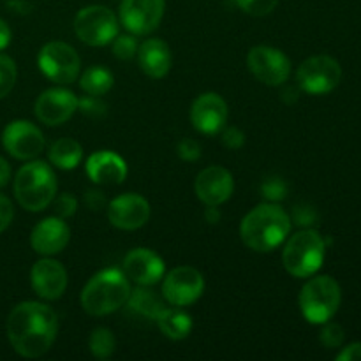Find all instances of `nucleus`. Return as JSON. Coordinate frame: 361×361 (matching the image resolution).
<instances>
[{"label":"nucleus","instance_id":"obj_19","mask_svg":"<svg viewBox=\"0 0 361 361\" xmlns=\"http://www.w3.org/2000/svg\"><path fill=\"white\" fill-rule=\"evenodd\" d=\"M30 282L35 295L44 300H56L67 288V271L59 261L41 259L32 267Z\"/></svg>","mask_w":361,"mask_h":361},{"label":"nucleus","instance_id":"obj_35","mask_svg":"<svg viewBox=\"0 0 361 361\" xmlns=\"http://www.w3.org/2000/svg\"><path fill=\"white\" fill-rule=\"evenodd\" d=\"M263 196H267L268 200L279 201L286 197V185L281 178H271L267 180L263 183Z\"/></svg>","mask_w":361,"mask_h":361},{"label":"nucleus","instance_id":"obj_8","mask_svg":"<svg viewBox=\"0 0 361 361\" xmlns=\"http://www.w3.org/2000/svg\"><path fill=\"white\" fill-rule=\"evenodd\" d=\"M37 63L42 74L55 83H73L80 76L81 59L76 49L67 42L53 41L42 46Z\"/></svg>","mask_w":361,"mask_h":361},{"label":"nucleus","instance_id":"obj_37","mask_svg":"<svg viewBox=\"0 0 361 361\" xmlns=\"http://www.w3.org/2000/svg\"><path fill=\"white\" fill-rule=\"evenodd\" d=\"M78 108H80L81 111L87 113V115H92V116H99L101 113H104V104L95 101V95H90V99H83V101L78 102Z\"/></svg>","mask_w":361,"mask_h":361},{"label":"nucleus","instance_id":"obj_10","mask_svg":"<svg viewBox=\"0 0 361 361\" xmlns=\"http://www.w3.org/2000/svg\"><path fill=\"white\" fill-rule=\"evenodd\" d=\"M247 67L257 81L270 87L286 83L291 74V62L288 56L271 46H256L247 55Z\"/></svg>","mask_w":361,"mask_h":361},{"label":"nucleus","instance_id":"obj_24","mask_svg":"<svg viewBox=\"0 0 361 361\" xmlns=\"http://www.w3.org/2000/svg\"><path fill=\"white\" fill-rule=\"evenodd\" d=\"M127 305H129V309L133 310V312H136L137 316L152 321L157 319L159 314L166 309L161 296L155 295L152 289H148V286H141L136 291H130Z\"/></svg>","mask_w":361,"mask_h":361},{"label":"nucleus","instance_id":"obj_9","mask_svg":"<svg viewBox=\"0 0 361 361\" xmlns=\"http://www.w3.org/2000/svg\"><path fill=\"white\" fill-rule=\"evenodd\" d=\"M300 88L310 95H324L338 87L342 80V67L328 55H316L307 59L296 73Z\"/></svg>","mask_w":361,"mask_h":361},{"label":"nucleus","instance_id":"obj_30","mask_svg":"<svg viewBox=\"0 0 361 361\" xmlns=\"http://www.w3.org/2000/svg\"><path fill=\"white\" fill-rule=\"evenodd\" d=\"M236 4L250 16H267L277 7L279 0H236Z\"/></svg>","mask_w":361,"mask_h":361},{"label":"nucleus","instance_id":"obj_40","mask_svg":"<svg viewBox=\"0 0 361 361\" xmlns=\"http://www.w3.org/2000/svg\"><path fill=\"white\" fill-rule=\"evenodd\" d=\"M11 42V28L6 21L0 18V49H6Z\"/></svg>","mask_w":361,"mask_h":361},{"label":"nucleus","instance_id":"obj_42","mask_svg":"<svg viewBox=\"0 0 361 361\" xmlns=\"http://www.w3.org/2000/svg\"><path fill=\"white\" fill-rule=\"evenodd\" d=\"M207 219L210 222H217L219 221V212H217V207H208L207 210Z\"/></svg>","mask_w":361,"mask_h":361},{"label":"nucleus","instance_id":"obj_21","mask_svg":"<svg viewBox=\"0 0 361 361\" xmlns=\"http://www.w3.org/2000/svg\"><path fill=\"white\" fill-rule=\"evenodd\" d=\"M87 175L97 185H118L126 180L127 164L115 152H95L87 161Z\"/></svg>","mask_w":361,"mask_h":361},{"label":"nucleus","instance_id":"obj_26","mask_svg":"<svg viewBox=\"0 0 361 361\" xmlns=\"http://www.w3.org/2000/svg\"><path fill=\"white\" fill-rule=\"evenodd\" d=\"M80 87L87 92L88 95H104L106 92L111 90L113 87V74L106 67L94 66L88 67L83 74H81Z\"/></svg>","mask_w":361,"mask_h":361},{"label":"nucleus","instance_id":"obj_31","mask_svg":"<svg viewBox=\"0 0 361 361\" xmlns=\"http://www.w3.org/2000/svg\"><path fill=\"white\" fill-rule=\"evenodd\" d=\"M326 326L321 330V335H319V341L321 344L324 345L326 349H337L341 348L342 344H344V330H342V326H338V324H334V323H324Z\"/></svg>","mask_w":361,"mask_h":361},{"label":"nucleus","instance_id":"obj_16","mask_svg":"<svg viewBox=\"0 0 361 361\" xmlns=\"http://www.w3.org/2000/svg\"><path fill=\"white\" fill-rule=\"evenodd\" d=\"M80 99L66 88H49L35 101V116L46 126H62L76 113Z\"/></svg>","mask_w":361,"mask_h":361},{"label":"nucleus","instance_id":"obj_3","mask_svg":"<svg viewBox=\"0 0 361 361\" xmlns=\"http://www.w3.org/2000/svg\"><path fill=\"white\" fill-rule=\"evenodd\" d=\"M130 286L126 274L108 268L95 274L81 291V307L90 316H108L127 305Z\"/></svg>","mask_w":361,"mask_h":361},{"label":"nucleus","instance_id":"obj_17","mask_svg":"<svg viewBox=\"0 0 361 361\" xmlns=\"http://www.w3.org/2000/svg\"><path fill=\"white\" fill-rule=\"evenodd\" d=\"M194 190L207 207H219L231 197L233 190H235V182H233L231 173L226 168L210 166L197 175L196 182H194Z\"/></svg>","mask_w":361,"mask_h":361},{"label":"nucleus","instance_id":"obj_22","mask_svg":"<svg viewBox=\"0 0 361 361\" xmlns=\"http://www.w3.org/2000/svg\"><path fill=\"white\" fill-rule=\"evenodd\" d=\"M137 62L141 71L154 80H161L171 69V51L161 39H147L137 48Z\"/></svg>","mask_w":361,"mask_h":361},{"label":"nucleus","instance_id":"obj_6","mask_svg":"<svg viewBox=\"0 0 361 361\" xmlns=\"http://www.w3.org/2000/svg\"><path fill=\"white\" fill-rule=\"evenodd\" d=\"M341 302V286L330 275L310 279L300 293V310L312 324L328 323L337 314Z\"/></svg>","mask_w":361,"mask_h":361},{"label":"nucleus","instance_id":"obj_20","mask_svg":"<svg viewBox=\"0 0 361 361\" xmlns=\"http://www.w3.org/2000/svg\"><path fill=\"white\" fill-rule=\"evenodd\" d=\"M71 238L69 226L60 217H48L39 222L30 235L32 249L42 256L62 252Z\"/></svg>","mask_w":361,"mask_h":361},{"label":"nucleus","instance_id":"obj_28","mask_svg":"<svg viewBox=\"0 0 361 361\" xmlns=\"http://www.w3.org/2000/svg\"><path fill=\"white\" fill-rule=\"evenodd\" d=\"M16 63L11 56L0 53V99L6 97L16 83Z\"/></svg>","mask_w":361,"mask_h":361},{"label":"nucleus","instance_id":"obj_15","mask_svg":"<svg viewBox=\"0 0 361 361\" xmlns=\"http://www.w3.org/2000/svg\"><path fill=\"white\" fill-rule=\"evenodd\" d=\"M108 219L115 228L134 231L143 228L150 219V204L140 194H122L109 201Z\"/></svg>","mask_w":361,"mask_h":361},{"label":"nucleus","instance_id":"obj_11","mask_svg":"<svg viewBox=\"0 0 361 361\" xmlns=\"http://www.w3.org/2000/svg\"><path fill=\"white\" fill-rule=\"evenodd\" d=\"M204 291V279L196 268L178 267L169 271L162 284L166 302L175 307H189L201 298Z\"/></svg>","mask_w":361,"mask_h":361},{"label":"nucleus","instance_id":"obj_7","mask_svg":"<svg viewBox=\"0 0 361 361\" xmlns=\"http://www.w3.org/2000/svg\"><path fill=\"white\" fill-rule=\"evenodd\" d=\"M74 32L88 46H106L118 35V20L104 6H88L74 18Z\"/></svg>","mask_w":361,"mask_h":361},{"label":"nucleus","instance_id":"obj_39","mask_svg":"<svg viewBox=\"0 0 361 361\" xmlns=\"http://www.w3.org/2000/svg\"><path fill=\"white\" fill-rule=\"evenodd\" d=\"M85 204H87L90 210H101L106 204V197L101 190H88L85 194Z\"/></svg>","mask_w":361,"mask_h":361},{"label":"nucleus","instance_id":"obj_36","mask_svg":"<svg viewBox=\"0 0 361 361\" xmlns=\"http://www.w3.org/2000/svg\"><path fill=\"white\" fill-rule=\"evenodd\" d=\"M13 203H11L4 194H0V233L6 231V229L9 228V224L13 222Z\"/></svg>","mask_w":361,"mask_h":361},{"label":"nucleus","instance_id":"obj_13","mask_svg":"<svg viewBox=\"0 0 361 361\" xmlns=\"http://www.w3.org/2000/svg\"><path fill=\"white\" fill-rule=\"evenodd\" d=\"M164 0H122L120 23L134 35L154 32L164 16Z\"/></svg>","mask_w":361,"mask_h":361},{"label":"nucleus","instance_id":"obj_5","mask_svg":"<svg viewBox=\"0 0 361 361\" xmlns=\"http://www.w3.org/2000/svg\"><path fill=\"white\" fill-rule=\"evenodd\" d=\"M326 243L314 229H303L288 240L282 252V263L289 275L296 279L312 277L323 267Z\"/></svg>","mask_w":361,"mask_h":361},{"label":"nucleus","instance_id":"obj_38","mask_svg":"<svg viewBox=\"0 0 361 361\" xmlns=\"http://www.w3.org/2000/svg\"><path fill=\"white\" fill-rule=\"evenodd\" d=\"M338 361H361V342L349 344L337 355Z\"/></svg>","mask_w":361,"mask_h":361},{"label":"nucleus","instance_id":"obj_34","mask_svg":"<svg viewBox=\"0 0 361 361\" xmlns=\"http://www.w3.org/2000/svg\"><path fill=\"white\" fill-rule=\"evenodd\" d=\"M178 155L183 159V161L187 162H192V161H197V159L201 157V147L197 141L190 140V137H185V140H182L178 143Z\"/></svg>","mask_w":361,"mask_h":361},{"label":"nucleus","instance_id":"obj_23","mask_svg":"<svg viewBox=\"0 0 361 361\" xmlns=\"http://www.w3.org/2000/svg\"><path fill=\"white\" fill-rule=\"evenodd\" d=\"M159 330L171 341H182L189 337L192 330V319L187 312H183L180 307L176 309H164L155 319Z\"/></svg>","mask_w":361,"mask_h":361},{"label":"nucleus","instance_id":"obj_4","mask_svg":"<svg viewBox=\"0 0 361 361\" xmlns=\"http://www.w3.org/2000/svg\"><path fill=\"white\" fill-rule=\"evenodd\" d=\"M56 178L49 164L32 161L18 171L14 178V196L28 212H41L55 200Z\"/></svg>","mask_w":361,"mask_h":361},{"label":"nucleus","instance_id":"obj_27","mask_svg":"<svg viewBox=\"0 0 361 361\" xmlns=\"http://www.w3.org/2000/svg\"><path fill=\"white\" fill-rule=\"evenodd\" d=\"M88 348H90L92 356H95V358H109L116 348L115 335L108 328H95L90 335V341H88Z\"/></svg>","mask_w":361,"mask_h":361},{"label":"nucleus","instance_id":"obj_18","mask_svg":"<svg viewBox=\"0 0 361 361\" xmlns=\"http://www.w3.org/2000/svg\"><path fill=\"white\" fill-rule=\"evenodd\" d=\"M123 274L137 286H154L164 277V261L150 249H134L123 259Z\"/></svg>","mask_w":361,"mask_h":361},{"label":"nucleus","instance_id":"obj_12","mask_svg":"<svg viewBox=\"0 0 361 361\" xmlns=\"http://www.w3.org/2000/svg\"><path fill=\"white\" fill-rule=\"evenodd\" d=\"M2 145L14 159L30 161L44 150V136L32 122L14 120L4 129Z\"/></svg>","mask_w":361,"mask_h":361},{"label":"nucleus","instance_id":"obj_14","mask_svg":"<svg viewBox=\"0 0 361 361\" xmlns=\"http://www.w3.org/2000/svg\"><path fill=\"white\" fill-rule=\"evenodd\" d=\"M228 120V104L214 92L201 94L190 106V123L200 133L214 136L219 134Z\"/></svg>","mask_w":361,"mask_h":361},{"label":"nucleus","instance_id":"obj_25","mask_svg":"<svg viewBox=\"0 0 361 361\" xmlns=\"http://www.w3.org/2000/svg\"><path fill=\"white\" fill-rule=\"evenodd\" d=\"M83 157V148L73 137H60L49 147L48 159L60 169H74Z\"/></svg>","mask_w":361,"mask_h":361},{"label":"nucleus","instance_id":"obj_29","mask_svg":"<svg viewBox=\"0 0 361 361\" xmlns=\"http://www.w3.org/2000/svg\"><path fill=\"white\" fill-rule=\"evenodd\" d=\"M113 53H115L116 59L120 60H130L137 55V41L134 37V34H126V35H116L113 39Z\"/></svg>","mask_w":361,"mask_h":361},{"label":"nucleus","instance_id":"obj_41","mask_svg":"<svg viewBox=\"0 0 361 361\" xmlns=\"http://www.w3.org/2000/svg\"><path fill=\"white\" fill-rule=\"evenodd\" d=\"M11 178V166L4 157H0V187L7 185Z\"/></svg>","mask_w":361,"mask_h":361},{"label":"nucleus","instance_id":"obj_32","mask_svg":"<svg viewBox=\"0 0 361 361\" xmlns=\"http://www.w3.org/2000/svg\"><path fill=\"white\" fill-rule=\"evenodd\" d=\"M53 208H55V214L56 217L60 219H69L73 217L74 214H76V208H78V201L76 197L73 196V194H62V196H59L55 200V203H53Z\"/></svg>","mask_w":361,"mask_h":361},{"label":"nucleus","instance_id":"obj_1","mask_svg":"<svg viewBox=\"0 0 361 361\" xmlns=\"http://www.w3.org/2000/svg\"><path fill=\"white\" fill-rule=\"evenodd\" d=\"M56 330L55 310L44 303H20L7 317V337L14 351L23 358L46 355L55 342Z\"/></svg>","mask_w":361,"mask_h":361},{"label":"nucleus","instance_id":"obj_2","mask_svg":"<svg viewBox=\"0 0 361 361\" xmlns=\"http://www.w3.org/2000/svg\"><path fill=\"white\" fill-rule=\"evenodd\" d=\"M291 231V217L275 203H263L250 210L240 226V236L249 249L256 252H270Z\"/></svg>","mask_w":361,"mask_h":361},{"label":"nucleus","instance_id":"obj_33","mask_svg":"<svg viewBox=\"0 0 361 361\" xmlns=\"http://www.w3.org/2000/svg\"><path fill=\"white\" fill-rule=\"evenodd\" d=\"M221 134L222 143L229 150H240L243 147V143H245V134L240 129H236V127H226V129L221 130Z\"/></svg>","mask_w":361,"mask_h":361}]
</instances>
